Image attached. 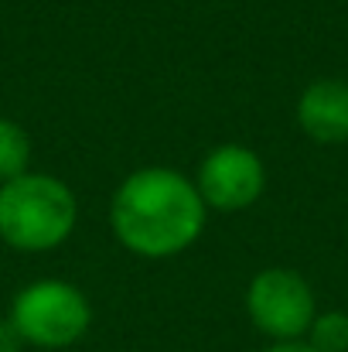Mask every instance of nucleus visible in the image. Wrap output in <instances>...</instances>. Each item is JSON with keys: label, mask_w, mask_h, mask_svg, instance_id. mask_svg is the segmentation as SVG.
<instances>
[{"label": "nucleus", "mask_w": 348, "mask_h": 352, "mask_svg": "<svg viewBox=\"0 0 348 352\" xmlns=\"http://www.w3.org/2000/svg\"><path fill=\"white\" fill-rule=\"evenodd\" d=\"M205 216L209 209L195 182L164 164L126 175L110 202L116 239L147 260H167L192 250L205 230Z\"/></svg>", "instance_id": "f257e3e1"}, {"label": "nucleus", "mask_w": 348, "mask_h": 352, "mask_svg": "<svg viewBox=\"0 0 348 352\" xmlns=\"http://www.w3.org/2000/svg\"><path fill=\"white\" fill-rule=\"evenodd\" d=\"M79 223L76 192L41 171H24L0 185V239L21 253H48L62 246Z\"/></svg>", "instance_id": "f03ea898"}, {"label": "nucleus", "mask_w": 348, "mask_h": 352, "mask_svg": "<svg viewBox=\"0 0 348 352\" xmlns=\"http://www.w3.org/2000/svg\"><path fill=\"white\" fill-rule=\"evenodd\" d=\"M10 322L24 342L38 349H65L86 336L93 322V308L76 284L48 277L17 291Z\"/></svg>", "instance_id": "7ed1b4c3"}, {"label": "nucleus", "mask_w": 348, "mask_h": 352, "mask_svg": "<svg viewBox=\"0 0 348 352\" xmlns=\"http://www.w3.org/2000/svg\"><path fill=\"white\" fill-rule=\"evenodd\" d=\"M246 311L253 325L273 342H297L308 336L318 308L311 284L290 267H266L246 287Z\"/></svg>", "instance_id": "20e7f679"}, {"label": "nucleus", "mask_w": 348, "mask_h": 352, "mask_svg": "<svg viewBox=\"0 0 348 352\" xmlns=\"http://www.w3.org/2000/svg\"><path fill=\"white\" fill-rule=\"evenodd\" d=\"M195 188H198L205 209L242 212L263 195L266 168L256 151H249L242 144H219L198 164Z\"/></svg>", "instance_id": "39448f33"}, {"label": "nucleus", "mask_w": 348, "mask_h": 352, "mask_svg": "<svg viewBox=\"0 0 348 352\" xmlns=\"http://www.w3.org/2000/svg\"><path fill=\"white\" fill-rule=\"evenodd\" d=\"M297 123L314 144L348 140V82L314 79L297 100Z\"/></svg>", "instance_id": "423d86ee"}, {"label": "nucleus", "mask_w": 348, "mask_h": 352, "mask_svg": "<svg viewBox=\"0 0 348 352\" xmlns=\"http://www.w3.org/2000/svg\"><path fill=\"white\" fill-rule=\"evenodd\" d=\"M31 161V137L10 117H0V185L14 182L27 171Z\"/></svg>", "instance_id": "0eeeda50"}, {"label": "nucleus", "mask_w": 348, "mask_h": 352, "mask_svg": "<svg viewBox=\"0 0 348 352\" xmlns=\"http://www.w3.org/2000/svg\"><path fill=\"white\" fill-rule=\"evenodd\" d=\"M308 346L314 352H348V315L345 311L314 315V322L308 329Z\"/></svg>", "instance_id": "6e6552de"}, {"label": "nucleus", "mask_w": 348, "mask_h": 352, "mask_svg": "<svg viewBox=\"0 0 348 352\" xmlns=\"http://www.w3.org/2000/svg\"><path fill=\"white\" fill-rule=\"evenodd\" d=\"M21 346H24V339L14 329V322L10 318H0V352H21Z\"/></svg>", "instance_id": "1a4fd4ad"}, {"label": "nucleus", "mask_w": 348, "mask_h": 352, "mask_svg": "<svg viewBox=\"0 0 348 352\" xmlns=\"http://www.w3.org/2000/svg\"><path fill=\"white\" fill-rule=\"evenodd\" d=\"M263 352H314V349H311L308 342L297 339V342H273L270 349H263Z\"/></svg>", "instance_id": "9d476101"}]
</instances>
